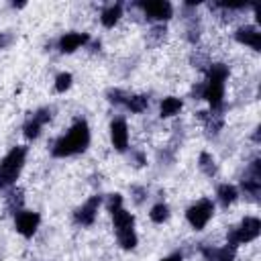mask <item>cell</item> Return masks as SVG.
<instances>
[{"mask_svg":"<svg viewBox=\"0 0 261 261\" xmlns=\"http://www.w3.org/2000/svg\"><path fill=\"white\" fill-rule=\"evenodd\" d=\"M212 214H214V204L210 200H200V202H196L194 206L188 208L186 218L196 230H202L206 226V222L212 218Z\"/></svg>","mask_w":261,"mask_h":261,"instance_id":"7","label":"cell"},{"mask_svg":"<svg viewBox=\"0 0 261 261\" xmlns=\"http://www.w3.org/2000/svg\"><path fill=\"white\" fill-rule=\"evenodd\" d=\"M241 188L243 192L249 196V200L257 202L259 200V194H261V161L259 159H253L241 179Z\"/></svg>","mask_w":261,"mask_h":261,"instance_id":"6","label":"cell"},{"mask_svg":"<svg viewBox=\"0 0 261 261\" xmlns=\"http://www.w3.org/2000/svg\"><path fill=\"white\" fill-rule=\"evenodd\" d=\"M110 139L116 151H126L128 147V128L124 118H114L110 122Z\"/></svg>","mask_w":261,"mask_h":261,"instance_id":"11","label":"cell"},{"mask_svg":"<svg viewBox=\"0 0 261 261\" xmlns=\"http://www.w3.org/2000/svg\"><path fill=\"white\" fill-rule=\"evenodd\" d=\"M120 204H122V196L120 194H110L108 202H106V208H108V212H114L116 208H120Z\"/></svg>","mask_w":261,"mask_h":261,"instance_id":"26","label":"cell"},{"mask_svg":"<svg viewBox=\"0 0 261 261\" xmlns=\"http://www.w3.org/2000/svg\"><path fill=\"white\" fill-rule=\"evenodd\" d=\"M112 214V222H114V228H116V237H118V243L122 249H135L137 245V234L133 230V224H135V218L130 212H126L122 206L116 208Z\"/></svg>","mask_w":261,"mask_h":261,"instance_id":"4","label":"cell"},{"mask_svg":"<svg viewBox=\"0 0 261 261\" xmlns=\"http://www.w3.org/2000/svg\"><path fill=\"white\" fill-rule=\"evenodd\" d=\"M71 73H59L57 80H55V90L57 92H65L69 86H71Z\"/></svg>","mask_w":261,"mask_h":261,"instance_id":"24","label":"cell"},{"mask_svg":"<svg viewBox=\"0 0 261 261\" xmlns=\"http://www.w3.org/2000/svg\"><path fill=\"white\" fill-rule=\"evenodd\" d=\"M24 157H27V147H12L6 153V157L0 161V192L16 181L24 165Z\"/></svg>","mask_w":261,"mask_h":261,"instance_id":"3","label":"cell"},{"mask_svg":"<svg viewBox=\"0 0 261 261\" xmlns=\"http://www.w3.org/2000/svg\"><path fill=\"white\" fill-rule=\"evenodd\" d=\"M124 106H126L130 112H143V110H147V106H149V98L143 96V94H139V96H128Z\"/></svg>","mask_w":261,"mask_h":261,"instance_id":"19","label":"cell"},{"mask_svg":"<svg viewBox=\"0 0 261 261\" xmlns=\"http://www.w3.org/2000/svg\"><path fill=\"white\" fill-rule=\"evenodd\" d=\"M22 133H24V137H27V139H37V137H39V133H41V124H39V122H35L33 118H29V120L24 122V126H22Z\"/></svg>","mask_w":261,"mask_h":261,"instance_id":"22","label":"cell"},{"mask_svg":"<svg viewBox=\"0 0 261 261\" xmlns=\"http://www.w3.org/2000/svg\"><path fill=\"white\" fill-rule=\"evenodd\" d=\"M120 14H122L120 4H112V6H108V8L102 12L100 20H102V24H104V27H114V22L120 18Z\"/></svg>","mask_w":261,"mask_h":261,"instance_id":"18","label":"cell"},{"mask_svg":"<svg viewBox=\"0 0 261 261\" xmlns=\"http://www.w3.org/2000/svg\"><path fill=\"white\" fill-rule=\"evenodd\" d=\"M149 216H151V220H153V222L161 224V222H165V220L169 218V208H167L165 204H155V206L151 208Z\"/></svg>","mask_w":261,"mask_h":261,"instance_id":"21","label":"cell"},{"mask_svg":"<svg viewBox=\"0 0 261 261\" xmlns=\"http://www.w3.org/2000/svg\"><path fill=\"white\" fill-rule=\"evenodd\" d=\"M12 6H14V8H22V6H24V2H12Z\"/></svg>","mask_w":261,"mask_h":261,"instance_id":"32","label":"cell"},{"mask_svg":"<svg viewBox=\"0 0 261 261\" xmlns=\"http://www.w3.org/2000/svg\"><path fill=\"white\" fill-rule=\"evenodd\" d=\"M218 200H220V204L222 206H228V204H232L234 200H237V196H239V192H237V188L234 186H230V184H222V186H218Z\"/></svg>","mask_w":261,"mask_h":261,"instance_id":"16","label":"cell"},{"mask_svg":"<svg viewBox=\"0 0 261 261\" xmlns=\"http://www.w3.org/2000/svg\"><path fill=\"white\" fill-rule=\"evenodd\" d=\"M12 35L10 33H0V49H6L10 43H12Z\"/></svg>","mask_w":261,"mask_h":261,"instance_id":"27","label":"cell"},{"mask_svg":"<svg viewBox=\"0 0 261 261\" xmlns=\"http://www.w3.org/2000/svg\"><path fill=\"white\" fill-rule=\"evenodd\" d=\"M88 39H90V37H88L86 33H65V35L59 39L57 47H59L61 53H73L75 49H80L82 45H86Z\"/></svg>","mask_w":261,"mask_h":261,"instance_id":"12","label":"cell"},{"mask_svg":"<svg viewBox=\"0 0 261 261\" xmlns=\"http://www.w3.org/2000/svg\"><path fill=\"white\" fill-rule=\"evenodd\" d=\"M41 222V216L37 212H29V210H20L14 218V224H16V230L22 234V237H33L37 226Z\"/></svg>","mask_w":261,"mask_h":261,"instance_id":"10","label":"cell"},{"mask_svg":"<svg viewBox=\"0 0 261 261\" xmlns=\"http://www.w3.org/2000/svg\"><path fill=\"white\" fill-rule=\"evenodd\" d=\"M192 96H194V98H198V100H200V98H204V84L194 86V88H192Z\"/></svg>","mask_w":261,"mask_h":261,"instance_id":"29","label":"cell"},{"mask_svg":"<svg viewBox=\"0 0 261 261\" xmlns=\"http://www.w3.org/2000/svg\"><path fill=\"white\" fill-rule=\"evenodd\" d=\"M161 261H181V255L179 253H173V255H169V257H165Z\"/></svg>","mask_w":261,"mask_h":261,"instance_id":"31","label":"cell"},{"mask_svg":"<svg viewBox=\"0 0 261 261\" xmlns=\"http://www.w3.org/2000/svg\"><path fill=\"white\" fill-rule=\"evenodd\" d=\"M133 159H135V165H137V167H141V165L145 163V155H143V153H133Z\"/></svg>","mask_w":261,"mask_h":261,"instance_id":"30","label":"cell"},{"mask_svg":"<svg viewBox=\"0 0 261 261\" xmlns=\"http://www.w3.org/2000/svg\"><path fill=\"white\" fill-rule=\"evenodd\" d=\"M198 165H200V169H202L206 175H210V177L216 173V163H214V157H212L210 153H200Z\"/></svg>","mask_w":261,"mask_h":261,"instance_id":"20","label":"cell"},{"mask_svg":"<svg viewBox=\"0 0 261 261\" xmlns=\"http://www.w3.org/2000/svg\"><path fill=\"white\" fill-rule=\"evenodd\" d=\"M31 118L43 126L45 122H49V120H51V110H49V108H39V110H37V112H35Z\"/></svg>","mask_w":261,"mask_h":261,"instance_id":"25","label":"cell"},{"mask_svg":"<svg viewBox=\"0 0 261 261\" xmlns=\"http://www.w3.org/2000/svg\"><path fill=\"white\" fill-rule=\"evenodd\" d=\"M200 251L206 257V261H234V257H237V249L230 245H224L220 249H212V247L202 245Z\"/></svg>","mask_w":261,"mask_h":261,"instance_id":"13","label":"cell"},{"mask_svg":"<svg viewBox=\"0 0 261 261\" xmlns=\"http://www.w3.org/2000/svg\"><path fill=\"white\" fill-rule=\"evenodd\" d=\"M100 202H102L100 196H92V198H88V200L73 212V220H75L77 224H82V226H90V224L96 220Z\"/></svg>","mask_w":261,"mask_h":261,"instance_id":"9","label":"cell"},{"mask_svg":"<svg viewBox=\"0 0 261 261\" xmlns=\"http://www.w3.org/2000/svg\"><path fill=\"white\" fill-rule=\"evenodd\" d=\"M133 194H135V202L141 204V202L145 200V194H147V192H145L143 188H133Z\"/></svg>","mask_w":261,"mask_h":261,"instance_id":"28","label":"cell"},{"mask_svg":"<svg viewBox=\"0 0 261 261\" xmlns=\"http://www.w3.org/2000/svg\"><path fill=\"white\" fill-rule=\"evenodd\" d=\"M135 6H139V8L145 12V16H147V18H151V20H167V18H171V14H173L171 4H169V2H165V0L137 2Z\"/></svg>","mask_w":261,"mask_h":261,"instance_id":"8","label":"cell"},{"mask_svg":"<svg viewBox=\"0 0 261 261\" xmlns=\"http://www.w3.org/2000/svg\"><path fill=\"white\" fill-rule=\"evenodd\" d=\"M22 202H24V198H22V190H20V188L8 192V196H6V206H8V210H10L12 214H18V212H20Z\"/></svg>","mask_w":261,"mask_h":261,"instance_id":"17","label":"cell"},{"mask_svg":"<svg viewBox=\"0 0 261 261\" xmlns=\"http://www.w3.org/2000/svg\"><path fill=\"white\" fill-rule=\"evenodd\" d=\"M90 145V128L84 120H77L69 130L67 135H63L61 139L55 141L51 153L53 157H69V155H77V153H84Z\"/></svg>","mask_w":261,"mask_h":261,"instance_id":"1","label":"cell"},{"mask_svg":"<svg viewBox=\"0 0 261 261\" xmlns=\"http://www.w3.org/2000/svg\"><path fill=\"white\" fill-rule=\"evenodd\" d=\"M106 96H108V102H112V104H116V106H120V104L124 106V104H126V98H128V96H126L122 90H118V88L108 90V94H106Z\"/></svg>","mask_w":261,"mask_h":261,"instance_id":"23","label":"cell"},{"mask_svg":"<svg viewBox=\"0 0 261 261\" xmlns=\"http://www.w3.org/2000/svg\"><path fill=\"white\" fill-rule=\"evenodd\" d=\"M226 77H228V67L224 63H210V67H208V82L204 84V100L210 102V108L214 112L222 110L224 80Z\"/></svg>","mask_w":261,"mask_h":261,"instance_id":"2","label":"cell"},{"mask_svg":"<svg viewBox=\"0 0 261 261\" xmlns=\"http://www.w3.org/2000/svg\"><path fill=\"white\" fill-rule=\"evenodd\" d=\"M181 100L179 98H175V96H167V98H163L161 100V116H173V114H177L179 110H181Z\"/></svg>","mask_w":261,"mask_h":261,"instance_id":"15","label":"cell"},{"mask_svg":"<svg viewBox=\"0 0 261 261\" xmlns=\"http://www.w3.org/2000/svg\"><path fill=\"white\" fill-rule=\"evenodd\" d=\"M234 39L239 43H243V45L253 47L255 51H261V33L255 27H241V29H237Z\"/></svg>","mask_w":261,"mask_h":261,"instance_id":"14","label":"cell"},{"mask_svg":"<svg viewBox=\"0 0 261 261\" xmlns=\"http://www.w3.org/2000/svg\"><path fill=\"white\" fill-rule=\"evenodd\" d=\"M259 232H261V222H259V218L249 216V218H245L237 228H232V230L228 232V241H226V245H230V247L237 249L239 243L255 241V239L259 237Z\"/></svg>","mask_w":261,"mask_h":261,"instance_id":"5","label":"cell"}]
</instances>
